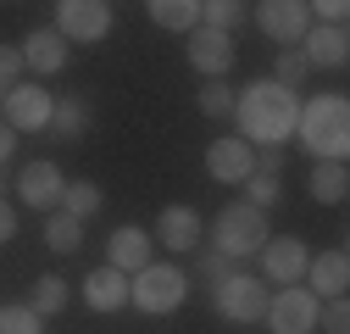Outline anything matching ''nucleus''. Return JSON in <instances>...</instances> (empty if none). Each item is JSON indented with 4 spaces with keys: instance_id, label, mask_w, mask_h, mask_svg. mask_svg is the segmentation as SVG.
I'll return each mask as SVG.
<instances>
[{
    "instance_id": "12",
    "label": "nucleus",
    "mask_w": 350,
    "mask_h": 334,
    "mask_svg": "<svg viewBox=\"0 0 350 334\" xmlns=\"http://www.w3.org/2000/svg\"><path fill=\"white\" fill-rule=\"evenodd\" d=\"M156 240L172 250V257H189V250L206 240V223H200V212L195 206H161V223H156Z\"/></svg>"
},
{
    "instance_id": "17",
    "label": "nucleus",
    "mask_w": 350,
    "mask_h": 334,
    "mask_svg": "<svg viewBox=\"0 0 350 334\" xmlns=\"http://www.w3.org/2000/svg\"><path fill=\"white\" fill-rule=\"evenodd\" d=\"M83 301H90V312H117L128 307V273L122 268H90V279H83Z\"/></svg>"
},
{
    "instance_id": "15",
    "label": "nucleus",
    "mask_w": 350,
    "mask_h": 334,
    "mask_svg": "<svg viewBox=\"0 0 350 334\" xmlns=\"http://www.w3.org/2000/svg\"><path fill=\"white\" fill-rule=\"evenodd\" d=\"M300 56L312 62V67H345V62H350V34H345V23L306 28V39H300Z\"/></svg>"
},
{
    "instance_id": "9",
    "label": "nucleus",
    "mask_w": 350,
    "mask_h": 334,
    "mask_svg": "<svg viewBox=\"0 0 350 334\" xmlns=\"http://www.w3.org/2000/svg\"><path fill=\"white\" fill-rule=\"evenodd\" d=\"M256 23H261V34L284 51V45H300V39H306L312 12H306V0H261V6H256Z\"/></svg>"
},
{
    "instance_id": "20",
    "label": "nucleus",
    "mask_w": 350,
    "mask_h": 334,
    "mask_svg": "<svg viewBox=\"0 0 350 334\" xmlns=\"http://www.w3.org/2000/svg\"><path fill=\"white\" fill-rule=\"evenodd\" d=\"M306 190H312V201H323V206H345V195H350L345 162H317L312 179H306Z\"/></svg>"
},
{
    "instance_id": "31",
    "label": "nucleus",
    "mask_w": 350,
    "mask_h": 334,
    "mask_svg": "<svg viewBox=\"0 0 350 334\" xmlns=\"http://www.w3.org/2000/svg\"><path fill=\"white\" fill-rule=\"evenodd\" d=\"M317 318H323V329H328V334H350V307H345V296L317 301Z\"/></svg>"
},
{
    "instance_id": "22",
    "label": "nucleus",
    "mask_w": 350,
    "mask_h": 334,
    "mask_svg": "<svg viewBox=\"0 0 350 334\" xmlns=\"http://www.w3.org/2000/svg\"><path fill=\"white\" fill-rule=\"evenodd\" d=\"M83 129H90V101H83V95H67V101L51 106V134H62V140H83Z\"/></svg>"
},
{
    "instance_id": "25",
    "label": "nucleus",
    "mask_w": 350,
    "mask_h": 334,
    "mask_svg": "<svg viewBox=\"0 0 350 334\" xmlns=\"http://www.w3.org/2000/svg\"><path fill=\"white\" fill-rule=\"evenodd\" d=\"M45 245H51V250H78V245H83V223L67 218L62 206H51V212H45Z\"/></svg>"
},
{
    "instance_id": "35",
    "label": "nucleus",
    "mask_w": 350,
    "mask_h": 334,
    "mask_svg": "<svg viewBox=\"0 0 350 334\" xmlns=\"http://www.w3.org/2000/svg\"><path fill=\"white\" fill-rule=\"evenodd\" d=\"M12 151H17V129H12V123H6V117H0V167H6V162H12Z\"/></svg>"
},
{
    "instance_id": "37",
    "label": "nucleus",
    "mask_w": 350,
    "mask_h": 334,
    "mask_svg": "<svg viewBox=\"0 0 350 334\" xmlns=\"http://www.w3.org/2000/svg\"><path fill=\"white\" fill-rule=\"evenodd\" d=\"M0 190H6V173H0Z\"/></svg>"
},
{
    "instance_id": "26",
    "label": "nucleus",
    "mask_w": 350,
    "mask_h": 334,
    "mask_svg": "<svg viewBox=\"0 0 350 334\" xmlns=\"http://www.w3.org/2000/svg\"><path fill=\"white\" fill-rule=\"evenodd\" d=\"M28 307H33L39 318H56V312L67 307V279H56V273L33 279V290H28Z\"/></svg>"
},
{
    "instance_id": "6",
    "label": "nucleus",
    "mask_w": 350,
    "mask_h": 334,
    "mask_svg": "<svg viewBox=\"0 0 350 334\" xmlns=\"http://www.w3.org/2000/svg\"><path fill=\"white\" fill-rule=\"evenodd\" d=\"M56 34L78 39V45H100V39L111 34V6L106 0H56Z\"/></svg>"
},
{
    "instance_id": "3",
    "label": "nucleus",
    "mask_w": 350,
    "mask_h": 334,
    "mask_svg": "<svg viewBox=\"0 0 350 334\" xmlns=\"http://www.w3.org/2000/svg\"><path fill=\"white\" fill-rule=\"evenodd\" d=\"M184 296H189V279H184V268H172V262H145L139 273H128V307H139L150 318L178 312Z\"/></svg>"
},
{
    "instance_id": "13",
    "label": "nucleus",
    "mask_w": 350,
    "mask_h": 334,
    "mask_svg": "<svg viewBox=\"0 0 350 334\" xmlns=\"http://www.w3.org/2000/svg\"><path fill=\"white\" fill-rule=\"evenodd\" d=\"M256 167V145L250 140H211L206 145V173L217 179V184H245V173Z\"/></svg>"
},
{
    "instance_id": "33",
    "label": "nucleus",
    "mask_w": 350,
    "mask_h": 334,
    "mask_svg": "<svg viewBox=\"0 0 350 334\" xmlns=\"http://www.w3.org/2000/svg\"><path fill=\"white\" fill-rule=\"evenodd\" d=\"M306 12H312V17H323V23H345L350 0H306Z\"/></svg>"
},
{
    "instance_id": "34",
    "label": "nucleus",
    "mask_w": 350,
    "mask_h": 334,
    "mask_svg": "<svg viewBox=\"0 0 350 334\" xmlns=\"http://www.w3.org/2000/svg\"><path fill=\"white\" fill-rule=\"evenodd\" d=\"M23 73V51L17 45H0V90H6V78Z\"/></svg>"
},
{
    "instance_id": "29",
    "label": "nucleus",
    "mask_w": 350,
    "mask_h": 334,
    "mask_svg": "<svg viewBox=\"0 0 350 334\" xmlns=\"http://www.w3.org/2000/svg\"><path fill=\"white\" fill-rule=\"evenodd\" d=\"M0 334H45V318H39L28 301H17V307H0Z\"/></svg>"
},
{
    "instance_id": "28",
    "label": "nucleus",
    "mask_w": 350,
    "mask_h": 334,
    "mask_svg": "<svg viewBox=\"0 0 350 334\" xmlns=\"http://www.w3.org/2000/svg\"><path fill=\"white\" fill-rule=\"evenodd\" d=\"M234 101H239V95H234L228 78H206V84H200V112H206V117H234Z\"/></svg>"
},
{
    "instance_id": "21",
    "label": "nucleus",
    "mask_w": 350,
    "mask_h": 334,
    "mask_svg": "<svg viewBox=\"0 0 350 334\" xmlns=\"http://www.w3.org/2000/svg\"><path fill=\"white\" fill-rule=\"evenodd\" d=\"M145 12L156 28H172V34L200 28V0H145Z\"/></svg>"
},
{
    "instance_id": "7",
    "label": "nucleus",
    "mask_w": 350,
    "mask_h": 334,
    "mask_svg": "<svg viewBox=\"0 0 350 334\" xmlns=\"http://www.w3.org/2000/svg\"><path fill=\"white\" fill-rule=\"evenodd\" d=\"M261 323H267L273 334H312L317 329V296L300 290V284H284L278 296L267 301V318Z\"/></svg>"
},
{
    "instance_id": "24",
    "label": "nucleus",
    "mask_w": 350,
    "mask_h": 334,
    "mask_svg": "<svg viewBox=\"0 0 350 334\" xmlns=\"http://www.w3.org/2000/svg\"><path fill=\"white\" fill-rule=\"evenodd\" d=\"M56 206H62L67 218L90 223V218L100 212V184H95V179H78V184H67V190H62V201H56Z\"/></svg>"
},
{
    "instance_id": "32",
    "label": "nucleus",
    "mask_w": 350,
    "mask_h": 334,
    "mask_svg": "<svg viewBox=\"0 0 350 334\" xmlns=\"http://www.w3.org/2000/svg\"><path fill=\"white\" fill-rule=\"evenodd\" d=\"M228 273H234V257H223V250H217V245H211V250H200V279L223 284Z\"/></svg>"
},
{
    "instance_id": "8",
    "label": "nucleus",
    "mask_w": 350,
    "mask_h": 334,
    "mask_svg": "<svg viewBox=\"0 0 350 334\" xmlns=\"http://www.w3.org/2000/svg\"><path fill=\"white\" fill-rule=\"evenodd\" d=\"M184 56H189V67L200 73V78H228V67H234V56H239V45H234V34H217V28H189V45H184Z\"/></svg>"
},
{
    "instance_id": "18",
    "label": "nucleus",
    "mask_w": 350,
    "mask_h": 334,
    "mask_svg": "<svg viewBox=\"0 0 350 334\" xmlns=\"http://www.w3.org/2000/svg\"><path fill=\"white\" fill-rule=\"evenodd\" d=\"M17 51H23V67H33V73H45V78L67 67V39H62L56 28H33V34L23 39V45H17Z\"/></svg>"
},
{
    "instance_id": "11",
    "label": "nucleus",
    "mask_w": 350,
    "mask_h": 334,
    "mask_svg": "<svg viewBox=\"0 0 350 334\" xmlns=\"http://www.w3.org/2000/svg\"><path fill=\"white\" fill-rule=\"evenodd\" d=\"M51 90L45 84H12L6 90V123L17 134H39V129H51Z\"/></svg>"
},
{
    "instance_id": "36",
    "label": "nucleus",
    "mask_w": 350,
    "mask_h": 334,
    "mask_svg": "<svg viewBox=\"0 0 350 334\" xmlns=\"http://www.w3.org/2000/svg\"><path fill=\"white\" fill-rule=\"evenodd\" d=\"M17 234V212H12V206H6V195H0V245H6Z\"/></svg>"
},
{
    "instance_id": "2",
    "label": "nucleus",
    "mask_w": 350,
    "mask_h": 334,
    "mask_svg": "<svg viewBox=\"0 0 350 334\" xmlns=\"http://www.w3.org/2000/svg\"><path fill=\"white\" fill-rule=\"evenodd\" d=\"M295 140L312 151V162H345V151H350V106H345V95L300 101Z\"/></svg>"
},
{
    "instance_id": "23",
    "label": "nucleus",
    "mask_w": 350,
    "mask_h": 334,
    "mask_svg": "<svg viewBox=\"0 0 350 334\" xmlns=\"http://www.w3.org/2000/svg\"><path fill=\"white\" fill-rule=\"evenodd\" d=\"M284 195V179H278V167H267V162H256L250 173H245V201L250 206H261V212H267V206Z\"/></svg>"
},
{
    "instance_id": "27",
    "label": "nucleus",
    "mask_w": 350,
    "mask_h": 334,
    "mask_svg": "<svg viewBox=\"0 0 350 334\" xmlns=\"http://www.w3.org/2000/svg\"><path fill=\"white\" fill-rule=\"evenodd\" d=\"M200 23L217 34H234L245 23V0H200Z\"/></svg>"
},
{
    "instance_id": "30",
    "label": "nucleus",
    "mask_w": 350,
    "mask_h": 334,
    "mask_svg": "<svg viewBox=\"0 0 350 334\" xmlns=\"http://www.w3.org/2000/svg\"><path fill=\"white\" fill-rule=\"evenodd\" d=\"M312 73V62L300 56V45H284L278 51V62H273V84H284V90H295V84Z\"/></svg>"
},
{
    "instance_id": "19",
    "label": "nucleus",
    "mask_w": 350,
    "mask_h": 334,
    "mask_svg": "<svg viewBox=\"0 0 350 334\" xmlns=\"http://www.w3.org/2000/svg\"><path fill=\"white\" fill-rule=\"evenodd\" d=\"M150 234L145 229H134V223H122V229H111V240H106V257H111V268H122V273H139L145 262H150Z\"/></svg>"
},
{
    "instance_id": "4",
    "label": "nucleus",
    "mask_w": 350,
    "mask_h": 334,
    "mask_svg": "<svg viewBox=\"0 0 350 334\" xmlns=\"http://www.w3.org/2000/svg\"><path fill=\"white\" fill-rule=\"evenodd\" d=\"M211 245L223 250V257H256L261 245H267V218H261V206H250V201H234V206H223L217 212V223H211Z\"/></svg>"
},
{
    "instance_id": "14",
    "label": "nucleus",
    "mask_w": 350,
    "mask_h": 334,
    "mask_svg": "<svg viewBox=\"0 0 350 334\" xmlns=\"http://www.w3.org/2000/svg\"><path fill=\"white\" fill-rule=\"evenodd\" d=\"M300 284L312 290L317 301L345 296V290H350V250L334 245V250H323V257H312V262H306V279H300Z\"/></svg>"
},
{
    "instance_id": "16",
    "label": "nucleus",
    "mask_w": 350,
    "mask_h": 334,
    "mask_svg": "<svg viewBox=\"0 0 350 334\" xmlns=\"http://www.w3.org/2000/svg\"><path fill=\"white\" fill-rule=\"evenodd\" d=\"M62 190H67V179H62L56 162H28L23 179H17V195H23L28 206H39V212H51V206L62 201Z\"/></svg>"
},
{
    "instance_id": "10",
    "label": "nucleus",
    "mask_w": 350,
    "mask_h": 334,
    "mask_svg": "<svg viewBox=\"0 0 350 334\" xmlns=\"http://www.w3.org/2000/svg\"><path fill=\"white\" fill-rule=\"evenodd\" d=\"M256 257H261V268H267V279L284 290V284H300V279H306V262H312V250H306L300 234H278V240L267 234V245H261Z\"/></svg>"
},
{
    "instance_id": "1",
    "label": "nucleus",
    "mask_w": 350,
    "mask_h": 334,
    "mask_svg": "<svg viewBox=\"0 0 350 334\" xmlns=\"http://www.w3.org/2000/svg\"><path fill=\"white\" fill-rule=\"evenodd\" d=\"M234 117H239V140H250V145H284V140H295L300 101H295V90L261 78V84H250V90L234 101Z\"/></svg>"
},
{
    "instance_id": "5",
    "label": "nucleus",
    "mask_w": 350,
    "mask_h": 334,
    "mask_svg": "<svg viewBox=\"0 0 350 334\" xmlns=\"http://www.w3.org/2000/svg\"><path fill=\"white\" fill-rule=\"evenodd\" d=\"M211 301H217V318H228V323H261L273 290L256 273H228L223 284H211Z\"/></svg>"
}]
</instances>
